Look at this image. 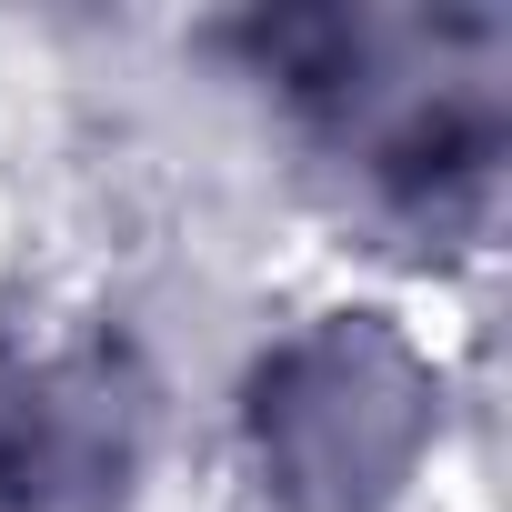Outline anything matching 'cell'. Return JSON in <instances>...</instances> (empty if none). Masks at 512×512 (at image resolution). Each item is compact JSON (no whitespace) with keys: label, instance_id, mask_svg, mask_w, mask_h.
I'll list each match as a JSON object with an SVG mask.
<instances>
[{"label":"cell","instance_id":"3","mask_svg":"<svg viewBox=\"0 0 512 512\" xmlns=\"http://www.w3.org/2000/svg\"><path fill=\"white\" fill-rule=\"evenodd\" d=\"M161 452V382L131 332L0 312V512H131Z\"/></svg>","mask_w":512,"mask_h":512},{"label":"cell","instance_id":"1","mask_svg":"<svg viewBox=\"0 0 512 512\" xmlns=\"http://www.w3.org/2000/svg\"><path fill=\"white\" fill-rule=\"evenodd\" d=\"M502 21L422 11H241L221 61L262 91L322 161L352 171L362 211L422 251H482L502 221Z\"/></svg>","mask_w":512,"mask_h":512},{"label":"cell","instance_id":"2","mask_svg":"<svg viewBox=\"0 0 512 512\" xmlns=\"http://www.w3.org/2000/svg\"><path fill=\"white\" fill-rule=\"evenodd\" d=\"M442 432L452 372L392 302H312L231 382V462L262 512H402Z\"/></svg>","mask_w":512,"mask_h":512}]
</instances>
